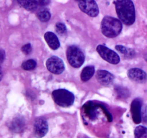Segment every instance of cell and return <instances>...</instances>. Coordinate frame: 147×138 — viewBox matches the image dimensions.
Masks as SVG:
<instances>
[{
	"label": "cell",
	"instance_id": "cell-1",
	"mask_svg": "<svg viewBox=\"0 0 147 138\" xmlns=\"http://www.w3.org/2000/svg\"><path fill=\"white\" fill-rule=\"evenodd\" d=\"M119 20L126 25H131L135 22L136 14L131 0H116L114 2Z\"/></svg>",
	"mask_w": 147,
	"mask_h": 138
},
{
	"label": "cell",
	"instance_id": "cell-2",
	"mask_svg": "<svg viewBox=\"0 0 147 138\" xmlns=\"http://www.w3.org/2000/svg\"><path fill=\"white\" fill-rule=\"evenodd\" d=\"M122 23L120 20L106 16L101 22V32L103 34L109 38L116 37L121 33Z\"/></svg>",
	"mask_w": 147,
	"mask_h": 138
},
{
	"label": "cell",
	"instance_id": "cell-3",
	"mask_svg": "<svg viewBox=\"0 0 147 138\" xmlns=\"http://www.w3.org/2000/svg\"><path fill=\"white\" fill-rule=\"evenodd\" d=\"M52 96L55 102L61 107H69L74 103L75 96L73 93L65 89L55 90Z\"/></svg>",
	"mask_w": 147,
	"mask_h": 138
},
{
	"label": "cell",
	"instance_id": "cell-4",
	"mask_svg": "<svg viewBox=\"0 0 147 138\" xmlns=\"http://www.w3.org/2000/svg\"><path fill=\"white\" fill-rule=\"evenodd\" d=\"M66 55H67V60L72 67L79 68L84 63V54L77 46H70L67 48Z\"/></svg>",
	"mask_w": 147,
	"mask_h": 138
},
{
	"label": "cell",
	"instance_id": "cell-5",
	"mask_svg": "<svg viewBox=\"0 0 147 138\" xmlns=\"http://www.w3.org/2000/svg\"><path fill=\"white\" fill-rule=\"evenodd\" d=\"M96 50L100 57L109 63L116 65L120 62V57L119 55L106 46L99 45L98 46H97Z\"/></svg>",
	"mask_w": 147,
	"mask_h": 138
},
{
	"label": "cell",
	"instance_id": "cell-6",
	"mask_svg": "<svg viewBox=\"0 0 147 138\" xmlns=\"http://www.w3.org/2000/svg\"><path fill=\"white\" fill-rule=\"evenodd\" d=\"M79 8L82 12L90 17H96L99 13V9L95 0H78Z\"/></svg>",
	"mask_w": 147,
	"mask_h": 138
},
{
	"label": "cell",
	"instance_id": "cell-7",
	"mask_svg": "<svg viewBox=\"0 0 147 138\" xmlns=\"http://www.w3.org/2000/svg\"><path fill=\"white\" fill-rule=\"evenodd\" d=\"M46 66L49 71L54 74H60L65 70L63 61L56 56H53L47 59V62H46Z\"/></svg>",
	"mask_w": 147,
	"mask_h": 138
},
{
	"label": "cell",
	"instance_id": "cell-8",
	"mask_svg": "<svg viewBox=\"0 0 147 138\" xmlns=\"http://www.w3.org/2000/svg\"><path fill=\"white\" fill-rule=\"evenodd\" d=\"M48 131V124L44 118H37L34 124V134L37 138L45 136Z\"/></svg>",
	"mask_w": 147,
	"mask_h": 138
},
{
	"label": "cell",
	"instance_id": "cell-9",
	"mask_svg": "<svg viewBox=\"0 0 147 138\" xmlns=\"http://www.w3.org/2000/svg\"><path fill=\"white\" fill-rule=\"evenodd\" d=\"M142 105L140 99H135L131 105V112L134 123L139 124L142 122Z\"/></svg>",
	"mask_w": 147,
	"mask_h": 138
},
{
	"label": "cell",
	"instance_id": "cell-10",
	"mask_svg": "<svg viewBox=\"0 0 147 138\" xmlns=\"http://www.w3.org/2000/svg\"><path fill=\"white\" fill-rule=\"evenodd\" d=\"M128 76L131 80L137 83H144L147 79L146 73L137 68H131L128 71Z\"/></svg>",
	"mask_w": 147,
	"mask_h": 138
},
{
	"label": "cell",
	"instance_id": "cell-11",
	"mask_svg": "<svg viewBox=\"0 0 147 138\" xmlns=\"http://www.w3.org/2000/svg\"><path fill=\"white\" fill-rule=\"evenodd\" d=\"M96 78L100 84L103 86H109L113 83L114 76L110 72L105 70H99L97 71Z\"/></svg>",
	"mask_w": 147,
	"mask_h": 138
},
{
	"label": "cell",
	"instance_id": "cell-12",
	"mask_svg": "<svg viewBox=\"0 0 147 138\" xmlns=\"http://www.w3.org/2000/svg\"><path fill=\"white\" fill-rule=\"evenodd\" d=\"M98 104H95L93 102H87L83 106V109L85 112L86 116L90 119H95L97 117L98 114Z\"/></svg>",
	"mask_w": 147,
	"mask_h": 138
},
{
	"label": "cell",
	"instance_id": "cell-13",
	"mask_svg": "<svg viewBox=\"0 0 147 138\" xmlns=\"http://www.w3.org/2000/svg\"><path fill=\"white\" fill-rule=\"evenodd\" d=\"M24 120L22 116L15 117L9 124V129L14 133H20L24 128Z\"/></svg>",
	"mask_w": 147,
	"mask_h": 138
},
{
	"label": "cell",
	"instance_id": "cell-14",
	"mask_svg": "<svg viewBox=\"0 0 147 138\" xmlns=\"http://www.w3.org/2000/svg\"><path fill=\"white\" fill-rule=\"evenodd\" d=\"M45 40L47 42L50 47L53 50H57L60 47V42L58 38L54 33L51 32H47L44 35Z\"/></svg>",
	"mask_w": 147,
	"mask_h": 138
},
{
	"label": "cell",
	"instance_id": "cell-15",
	"mask_svg": "<svg viewBox=\"0 0 147 138\" xmlns=\"http://www.w3.org/2000/svg\"><path fill=\"white\" fill-rule=\"evenodd\" d=\"M17 1L20 6L28 11H34L38 6L37 0H17Z\"/></svg>",
	"mask_w": 147,
	"mask_h": 138
},
{
	"label": "cell",
	"instance_id": "cell-16",
	"mask_svg": "<svg viewBox=\"0 0 147 138\" xmlns=\"http://www.w3.org/2000/svg\"><path fill=\"white\" fill-rule=\"evenodd\" d=\"M95 73V68L93 66H86V68H83V70H82L81 76H80V78H81V80L83 81H87L92 76H93Z\"/></svg>",
	"mask_w": 147,
	"mask_h": 138
},
{
	"label": "cell",
	"instance_id": "cell-17",
	"mask_svg": "<svg viewBox=\"0 0 147 138\" xmlns=\"http://www.w3.org/2000/svg\"><path fill=\"white\" fill-rule=\"evenodd\" d=\"M37 16L39 20L42 22H47L51 17L50 12L47 9H41L37 13Z\"/></svg>",
	"mask_w": 147,
	"mask_h": 138
},
{
	"label": "cell",
	"instance_id": "cell-18",
	"mask_svg": "<svg viewBox=\"0 0 147 138\" xmlns=\"http://www.w3.org/2000/svg\"><path fill=\"white\" fill-rule=\"evenodd\" d=\"M135 138H142L147 136V127L144 126H139L134 130Z\"/></svg>",
	"mask_w": 147,
	"mask_h": 138
},
{
	"label": "cell",
	"instance_id": "cell-19",
	"mask_svg": "<svg viewBox=\"0 0 147 138\" xmlns=\"http://www.w3.org/2000/svg\"><path fill=\"white\" fill-rule=\"evenodd\" d=\"M36 66H37V63L35 60L30 59V60H26L25 62H24L22 65V68L25 70H31L35 68Z\"/></svg>",
	"mask_w": 147,
	"mask_h": 138
},
{
	"label": "cell",
	"instance_id": "cell-20",
	"mask_svg": "<svg viewBox=\"0 0 147 138\" xmlns=\"http://www.w3.org/2000/svg\"><path fill=\"white\" fill-rule=\"evenodd\" d=\"M116 91L119 98H127L129 96V91L122 86H116Z\"/></svg>",
	"mask_w": 147,
	"mask_h": 138
},
{
	"label": "cell",
	"instance_id": "cell-21",
	"mask_svg": "<svg viewBox=\"0 0 147 138\" xmlns=\"http://www.w3.org/2000/svg\"><path fill=\"white\" fill-rule=\"evenodd\" d=\"M55 30L59 34H63L67 32V28L65 24L62 22H58L55 24Z\"/></svg>",
	"mask_w": 147,
	"mask_h": 138
},
{
	"label": "cell",
	"instance_id": "cell-22",
	"mask_svg": "<svg viewBox=\"0 0 147 138\" xmlns=\"http://www.w3.org/2000/svg\"><path fill=\"white\" fill-rule=\"evenodd\" d=\"M22 51L26 55L30 54L32 52V46L30 44H26L22 47Z\"/></svg>",
	"mask_w": 147,
	"mask_h": 138
},
{
	"label": "cell",
	"instance_id": "cell-23",
	"mask_svg": "<svg viewBox=\"0 0 147 138\" xmlns=\"http://www.w3.org/2000/svg\"><path fill=\"white\" fill-rule=\"evenodd\" d=\"M116 49L118 50V51L123 53V54H128V52H129V50L123 45H116Z\"/></svg>",
	"mask_w": 147,
	"mask_h": 138
},
{
	"label": "cell",
	"instance_id": "cell-24",
	"mask_svg": "<svg viewBox=\"0 0 147 138\" xmlns=\"http://www.w3.org/2000/svg\"><path fill=\"white\" fill-rule=\"evenodd\" d=\"M142 119L144 122L147 124V106H145L142 111Z\"/></svg>",
	"mask_w": 147,
	"mask_h": 138
},
{
	"label": "cell",
	"instance_id": "cell-25",
	"mask_svg": "<svg viewBox=\"0 0 147 138\" xmlns=\"http://www.w3.org/2000/svg\"><path fill=\"white\" fill-rule=\"evenodd\" d=\"M5 57H6V54L4 50H2V49H0V65L4 62V59H5Z\"/></svg>",
	"mask_w": 147,
	"mask_h": 138
},
{
	"label": "cell",
	"instance_id": "cell-26",
	"mask_svg": "<svg viewBox=\"0 0 147 138\" xmlns=\"http://www.w3.org/2000/svg\"><path fill=\"white\" fill-rule=\"evenodd\" d=\"M38 4L41 7H44V6H47L50 3V0H37Z\"/></svg>",
	"mask_w": 147,
	"mask_h": 138
},
{
	"label": "cell",
	"instance_id": "cell-27",
	"mask_svg": "<svg viewBox=\"0 0 147 138\" xmlns=\"http://www.w3.org/2000/svg\"><path fill=\"white\" fill-rule=\"evenodd\" d=\"M1 78H2V73H1V71L0 70V81H1Z\"/></svg>",
	"mask_w": 147,
	"mask_h": 138
},
{
	"label": "cell",
	"instance_id": "cell-28",
	"mask_svg": "<svg viewBox=\"0 0 147 138\" xmlns=\"http://www.w3.org/2000/svg\"><path fill=\"white\" fill-rule=\"evenodd\" d=\"M80 138H89V137H86V136H83V137H80Z\"/></svg>",
	"mask_w": 147,
	"mask_h": 138
},
{
	"label": "cell",
	"instance_id": "cell-29",
	"mask_svg": "<svg viewBox=\"0 0 147 138\" xmlns=\"http://www.w3.org/2000/svg\"><path fill=\"white\" fill-rule=\"evenodd\" d=\"M76 1H78V0H76Z\"/></svg>",
	"mask_w": 147,
	"mask_h": 138
}]
</instances>
